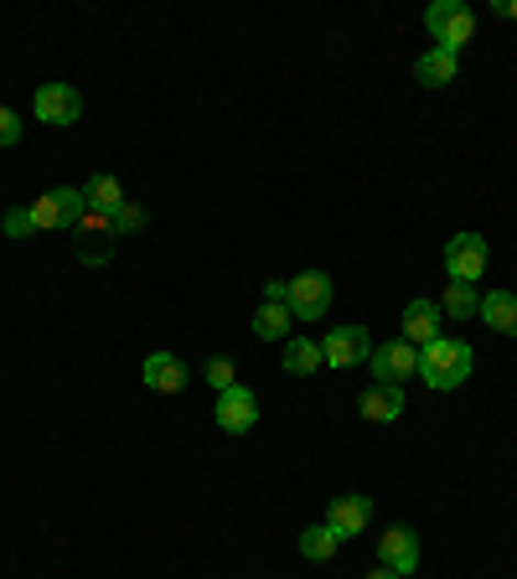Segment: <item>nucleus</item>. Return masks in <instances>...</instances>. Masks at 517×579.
Wrapping results in <instances>:
<instances>
[{
    "mask_svg": "<svg viewBox=\"0 0 517 579\" xmlns=\"http://www.w3.org/2000/svg\"><path fill=\"white\" fill-rule=\"evenodd\" d=\"M140 378H145V389H155V393H182L187 389V362L176 358V352H151L145 368H140Z\"/></svg>",
    "mask_w": 517,
    "mask_h": 579,
    "instance_id": "4468645a",
    "label": "nucleus"
},
{
    "mask_svg": "<svg viewBox=\"0 0 517 579\" xmlns=\"http://www.w3.org/2000/svg\"><path fill=\"white\" fill-rule=\"evenodd\" d=\"M73 233H78V259L84 264H109L114 259V222H109V212H84V222Z\"/></svg>",
    "mask_w": 517,
    "mask_h": 579,
    "instance_id": "1a4fd4ad",
    "label": "nucleus"
},
{
    "mask_svg": "<svg viewBox=\"0 0 517 579\" xmlns=\"http://www.w3.org/2000/svg\"><path fill=\"white\" fill-rule=\"evenodd\" d=\"M414 78L425 88H446V84H455V52H440V47H430L419 63H414Z\"/></svg>",
    "mask_w": 517,
    "mask_h": 579,
    "instance_id": "f3484780",
    "label": "nucleus"
},
{
    "mask_svg": "<svg viewBox=\"0 0 517 579\" xmlns=\"http://www.w3.org/2000/svg\"><path fill=\"white\" fill-rule=\"evenodd\" d=\"M316 368H321V341H306V337H290V341H285V373L310 378Z\"/></svg>",
    "mask_w": 517,
    "mask_h": 579,
    "instance_id": "6ab92c4d",
    "label": "nucleus"
},
{
    "mask_svg": "<svg viewBox=\"0 0 517 579\" xmlns=\"http://www.w3.org/2000/svg\"><path fill=\"white\" fill-rule=\"evenodd\" d=\"M373 358V337H367V326H337L327 331L321 341V362L327 368H358V362Z\"/></svg>",
    "mask_w": 517,
    "mask_h": 579,
    "instance_id": "0eeeda50",
    "label": "nucleus"
},
{
    "mask_svg": "<svg viewBox=\"0 0 517 579\" xmlns=\"http://www.w3.org/2000/svg\"><path fill=\"white\" fill-rule=\"evenodd\" d=\"M367 579H404V575H394L388 564H378V569H373V575H367Z\"/></svg>",
    "mask_w": 517,
    "mask_h": 579,
    "instance_id": "c85d7f7f",
    "label": "nucleus"
},
{
    "mask_svg": "<svg viewBox=\"0 0 517 579\" xmlns=\"http://www.w3.org/2000/svg\"><path fill=\"white\" fill-rule=\"evenodd\" d=\"M367 368H373V383H404V378L419 373V347H409L404 337L383 341V347H373V358H367Z\"/></svg>",
    "mask_w": 517,
    "mask_h": 579,
    "instance_id": "423d86ee",
    "label": "nucleus"
},
{
    "mask_svg": "<svg viewBox=\"0 0 517 579\" xmlns=\"http://www.w3.org/2000/svg\"><path fill=\"white\" fill-rule=\"evenodd\" d=\"M378 564H388L394 575L409 579L414 569H419V533L414 528H388L378 538Z\"/></svg>",
    "mask_w": 517,
    "mask_h": 579,
    "instance_id": "9b49d317",
    "label": "nucleus"
},
{
    "mask_svg": "<svg viewBox=\"0 0 517 579\" xmlns=\"http://www.w3.org/2000/svg\"><path fill=\"white\" fill-rule=\"evenodd\" d=\"M290 326H295V316H290V306H264L254 310V331H258V341H285L290 337Z\"/></svg>",
    "mask_w": 517,
    "mask_h": 579,
    "instance_id": "a211bd4d",
    "label": "nucleus"
},
{
    "mask_svg": "<svg viewBox=\"0 0 517 579\" xmlns=\"http://www.w3.org/2000/svg\"><path fill=\"white\" fill-rule=\"evenodd\" d=\"M21 140V120H16V109H0V145H16Z\"/></svg>",
    "mask_w": 517,
    "mask_h": 579,
    "instance_id": "a878e982",
    "label": "nucleus"
},
{
    "mask_svg": "<svg viewBox=\"0 0 517 579\" xmlns=\"http://www.w3.org/2000/svg\"><path fill=\"white\" fill-rule=\"evenodd\" d=\"M362 419H373V425H394L398 414H404V389H394V383H373V389L358 398Z\"/></svg>",
    "mask_w": 517,
    "mask_h": 579,
    "instance_id": "2eb2a0df",
    "label": "nucleus"
},
{
    "mask_svg": "<svg viewBox=\"0 0 517 579\" xmlns=\"http://www.w3.org/2000/svg\"><path fill=\"white\" fill-rule=\"evenodd\" d=\"M367 517H373V502H367V496H337L327 507V528L346 544V538H358V533L367 528Z\"/></svg>",
    "mask_w": 517,
    "mask_h": 579,
    "instance_id": "ddd939ff",
    "label": "nucleus"
},
{
    "mask_svg": "<svg viewBox=\"0 0 517 579\" xmlns=\"http://www.w3.org/2000/svg\"><path fill=\"white\" fill-rule=\"evenodd\" d=\"M114 239H124V233H140V228H145V207L140 203H124V207H114Z\"/></svg>",
    "mask_w": 517,
    "mask_h": 579,
    "instance_id": "5701e85b",
    "label": "nucleus"
},
{
    "mask_svg": "<svg viewBox=\"0 0 517 579\" xmlns=\"http://www.w3.org/2000/svg\"><path fill=\"white\" fill-rule=\"evenodd\" d=\"M285 295H290V280H270V285H264V301H270V306H285Z\"/></svg>",
    "mask_w": 517,
    "mask_h": 579,
    "instance_id": "bb28decb",
    "label": "nucleus"
},
{
    "mask_svg": "<svg viewBox=\"0 0 517 579\" xmlns=\"http://www.w3.org/2000/svg\"><path fill=\"white\" fill-rule=\"evenodd\" d=\"M476 316H482L492 331H502V337H517V295L513 290H486Z\"/></svg>",
    "mask_w": 517,
    "mask_h": 579,
    "instance_id": "dca6fc26",
    "label": "nucleus"
},
{
    "mask_svg": "<svg viewBox=\"0 0 517 579\" xmlns=\"http://www.w3.org/2000/svg\"><path fill=\"white\" fill-rule=\"evenodd\" d=\"M440 310L455 316V321H471V316L482 310V290H476V285H450L446 301H440Z\"/></svg>",
    "mask_w": 517,
    "mask_h": 579,
    "instance_id": "4be33fe9",
    "label": "nucleus"
},
{
    "mask_svg": "<svg viewBox=\"0 0 517 579\" xmlns=\"http://www.w3.org/2000/svg\"><path fill=\"white\" fill-rule=\"evenodd\" d=\"M492 11H497V17H513V21H517V0H497Z\"/></svg>",
    "mask_w": 517,
    "mask_h": 579,
    "instance_id": "cd10ccee",
    "label": "nucleus"
},
{
    "mask_svg": "<svg viewBox=\"0 0 517 579\" xmlns=\"http://www.w3.org/2000/svg\"><path fill=\"white\" fill-rule=\"evenodd\" d=\"M84 212H88L84 187H57V192H47V197H36L32 203L36 233H42V228H78Z\"/></svg>",
    "mask_w": 517,
    "mask_h": 579,
    "instance_id": "20e7f679",
    "label": "nucleus"
},
{
    "mask_svg": "<svg viewBox=\"0 0 517 579\" xmlns=\"http://www.w3.org/2000/svg\"><path fill=\"white\" fill-rule=\"evenodd\" d=\"M0 233H6V239H26V233H36L32 207H11V212L0 218Z\"/></svg>",
    "mask_w": 517,
    "mask_h": 579,
    "instance_id": "b1692460",
    "label": "nucleus"
},
{
    "mask_svg": "<svg viewBox=\"0 0 517 579\" xmlns=\"http://www.w3.org/2000/svg\"><path fill=\"white\" fill-rule=\"evenodd\" d=\"M440 321H446L440 301H409V306H404V341H409V347H430L435 337H446Z\"/></svg>",
    "mask_w": 517,
    "mask_h": 579,
    "instance_id": "f8f14e48",
    "label": "nucleus"
},
{
    "mask_svg": "<svg viewBox=\"0 0 517 579\" xmlns=\"http://www.w3.org/2000/svg\"><path fill=\"white\" fill-rule=\"evenodd\" d=\"M258 419V398L254 389H243V383H233L228 393H218V429L223 435H249Z\"/></svg>",
    "mask_w": 517,
    "mask_h": 579,
    "instance_id": "9d476101",
    "label": "nucleus"
},
{
    "mask_svg": "<svg viewBox=\"0 0 517 579\" xmlns=\"http://www.w3.org/2000/svg\"><path fill=\"white\" fill-rule=\"evenodd\" d=\"M202 373H207V383H212L218 393L233 389V358H212V362L202 368Z\"/></svg>",
    "mask_w": 517,
    "mask_h": 579,
    "instance_id": "393cba45",
    "label": "nucleus"
},
{
    "mask_svg": "<svg viewBox=\"0 0 517 579\" xmlns=\"http://www.w3.org/2000/svg\"><path fill=\"white\" fill-rule=\"evenodd\" d=\"M295 321H321L331 310V274L327 270H306L290 280V295H285Z\"/></svg>",
    "mask_w": 517,
    "mask_h": 579,
    "instance_id": "7ed1b4c3",
    "label": "nucleus"
},
{
    "mask_svg": "<svg viewBox=\"0 0 517 579\" xmlns=\"http://www.w3.org/2000/svg\"><path fill=\"white\" fill-rule=\"evenodd\" d=\"M32 109H36V120L42 124H78V114H84V94L73 84H42L36 88V99H32Z\"/></svg>",
    "mask_w": 517,
    "mask_h": 579,
    "instance_id": "6e6552de",
    "label": "nucleus"
},
{
    "mask_svg": "<svg viewBox=\"0 0 517 579\" xmlns=\"http://www.w3.org/2000/svg\"><path fill=\"white\" fill-rule=\"evenodd\" d=\"M425 26H430V36L440 42V52H455V57H461V47L476 36V17H471L465 0H435L430 11H425Z\"/></svg>",
    "mask_w": 517,
    "mask_h": 579,
    "instance_id": "f03ea898",
    "label": "nucleus"
},
{
    "mask_svg": "<svg viewBox=\"0 0 517 579\" xmlns=\"http://www.w3.org/2000/svg\"><path fill=\"white\" fill-rule=\"evenodd\" d=\"M486 270V239L482 233H455L446 243V274L450 285H476Z\"/></svg>",
    "mask_w": 517,
    "mask_h": 579,
    "instance_id": "39448f33",
    "label": "nucleus"
},
{
    "mask_svg": "<svg viewBox=\"0 0 517 579\" xmlns=\"http://www.w3.org/2000/svg\"><path fill=\"white\" fill-rule=\"evenodd\" d=\"M337 548H342V538H337L327 523H316V528L300 533V559H310V564H327Z\"/></svg>",
    "mask_w": 517,
    "mask_h": 579,
    "instance_id": "412c9836",
    "label": "nucleus"
},
{
    "mask_svg": "<svg viewBox=\"0 0 517 579\" xmlns=\"http://www.w3.org/2000/svg\"><path fill=\"white\" fill-rule=\"evenodd\" d=\"M471 368H476V352H471L461 337H435L430 347L419 352V378H425L435 393L461 389L465 378H471Z\"/></svg>",
    "mask_w": 517,
    "mask_h": 579,
    "instance_id": "f257e3e1",
    "label": "nucleus"
},
{
    "mask_svg": "<svg viewBox=\"0 0 517 579\" xmlns=\"http://www.w3.org/2000/svg\"><path fill=\"white\" fill-rule=\"evenodd\" d=\"M84 203H88V212H109L114 218V207H124V187L114 176H94L84 187Z\"/></svg>",
    "mask_w": 517,
    "mask_h": 579,
    "instance_id": "aec40b11",
    "label": "nucleus"
}]
</instances>
